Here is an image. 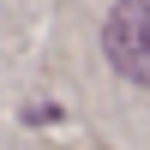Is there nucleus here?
Wrapping results in <instances>:
<instances>
[{
	"label": "nucleus",
	"mask_w": 150,
	"mask_h": 150,
	"mask_svg": "<svg viewBox=\"0 0 150 150\" xmlns=\"http://www.w3.org/2000/svg\"><path fill=\"white\" fill-rule=\"evenodd\" d=\"M102 42H108V60H114L120 78L150 84V0H120L108 12Z\"/></svg>",
	"instance_id": "1"
}]
</instances>
